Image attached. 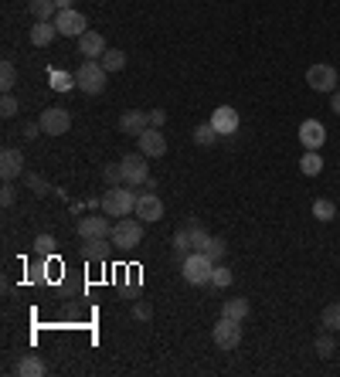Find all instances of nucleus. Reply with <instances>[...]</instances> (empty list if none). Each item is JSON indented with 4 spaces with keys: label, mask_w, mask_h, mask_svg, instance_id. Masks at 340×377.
I'll return each instance as SVG.
<instances>
[{
    "label": "nucleus",
    "mask_w": 340,
    "mask_h": 377,
    "mask_svg": "<svg viewBox=\"0 0 340 377\" xmlns=\"http://www.w3.org/2000/svg\"><path fill=\"white\" fill-rule=\"evenodd\" d=\"M136 197L140 194H133L130 184H116L102 194V214H109V218H130L133 211H136Z\"/></svg>",
    "instance_id": "1"
},
{
    "label": "nucleus",
    "mask_w": 340,
    "mask_h": 377,
    "mask_svg": "<svg viewBox=\"0 0 340 377\" xmlns=\"http://www.w3.org/2000/svg\"><path fill=\"white\" fill-rule=\"evenodd\" d=\"M106 68H102V61L99 58H85L82 65H78V72H75V85H78V92H85V95H99L102 89H106Z\"/></svg>",
    "instance_id": "2"
},
{
    "label": "nucleus",
    "mask_w": 340,
    "mask_h": 377,
    "mask_svg": "<svg viewBox=\"0 0 340 377\" xmlns=\"http://www.w3.org/2000/svg\"><path fill=\"white\" fill-rule=\"evenodd\" d=\"M211 272H214V262H211L201 248H194L190 255H184V265H181V276H184V283L205 285V283H211Z\"/></svg>",
    "instance_id": "3"
},
{
    "label": "nucleus",
    "mask_w": 340,
    "mask_h": 377,
    "mask_svg": "<svg viewBox=\"0 0 340 377\" xmlns=\"http://www.w3.org/2000/svg\"><path fill=\"white\" fill-rule=\"evenodd\" d=\"M109 242H113L116 248H133V245H140V242H143V221H140V218H116Z\"/></svg>",
    "instance_id": "4"
},
{
    "label": "nucleus",
    "mask_w": 340,
    "mask_h": 377,
    "mask_svg": "<svg viewBox=\"0 0 340 377\" xmlns=\"http://www.w3.org/2000/svg\"><path fill=\"white\" fill-rule=\"evenodd\" d=\"M119 167H123V184H130V187H143V184L150 180L147 153H130V156H123Z\"/></svg>",
    "instance_id": "5"
},
{
    "label": "nucleus",
    "mask_w": 340,
    "mask_h": 377,
    "mask_svg": "<svg viewBox=\"0 0 340 377\" xmlns=\"http://www.w3.org/2000/svg\"><path fill=\"white\" fill-rule=\"evenodd\" d=\"M211 340H214L218 350H235V347L242 343V323L221 316V320L211 326Z\"/></svg>",
    "instance_id": "6"
},
{
    "label": "nucleus",
    "mask_w": 340,
    "mask_h": 377,
    "mask_svg": "<svg viewBox=\"0 0 340 377\" xmlns=\"http://www.w3.org/2000/svg\"><path fill=\"white\" fill-rule=\"evenodd\" d=\"M340 82V72L334 65H310L306 68V85L313 89V92H334Z\"/></svg>",
    "instance_id": "7"
},
{
    "label": "nucleus",
    "mask_w": 340,
    "mask_h": 377,
    "mask_svg": "<svg viewBox=\"0 0 340 377\" xmlns=\"http://www.w3.org/2000/svg\"><path fill=\"white\" fill-rule=\"evenodd\" d=\"M208 238H211V235L198 225V221H188L184 228H177V231H174V248H177V252H188V248H205V245H208Z\"/></svg>",
    "instance_id": "8"
},
{
    "label": "nucleus",
    "mask_w": 340,
    "mask_h": 377,
    "mask_svg": "<svg viewBox=\"0 0 340 377\" xmlns=\"http://www.w3.org/2000/svg\"><path fill=\"white\" fill-rule=\"evenodd\" d=\"M38 123H41V130H44V136H65V132L72 130V116L61 106H48Z\"/></svg>",
    "instance_id": "9"
},
{
    "label": "nucleus",
    "mask_w": 340,
    "mask_h": 377,
    "mask_svg": "<svg viewBox=\"0 0 340 377\" xmlns=\"http://www.w3.org/2000/svg\"><path fill=\"white\" fill-rule=\"evenodd\" d=\"M55 27L61 38H82L89 31V20H85V14H78L75 7H72V11H58Z\"/></svg>",
    "instance_id": "10"
},
{
    "label": "nucleus",
    "mask_w": 340,
    "mask_h": 377,
    "mask_svg": "<svg viewBox=\"0 0 340 377\" xmlns=\"http://www.w3.org/2000/svg\"><path fill=\"white\" fill-rule=\"evenodd\" d=\"M143 225H157L160 218H164V201L157 197V190H147V194H140L136 197V211H133Z\"/></svg>",
    "instance_id": "11"
},
{
    "label": "nucleus",
    "mask_w": 340,
    "mask_h": 377,
    "mask_svg": "<svg viewBox=\"0 0 340 377\" xmlns=\"http://www.w3.org/2000/svg\"><path fill=\"white\" fill-rule=\"evenodd\" d=\"M78 238H109L113 235V225H109V214H89V218H78Z\"/></svg>",
    "instance_id": "12"
},
{
    "label": "nucleus",
    "mask_w": 340,
    "mask_h": 377,
    "mask_svg": "<svg viewBox=\"0 0 340 377\" xmlns=\"http://www.w3.org/2000/svg\"><path fill=\"white\" fill-rule=\"evenodd\" d=\"M300 143L306 150H320L323 143H327V126H323L320 119H303L300 123Z\"/></svg>",
    "instance_id": "13"
},
{
    "label": "nucleus",
    "mask_w": 340,
    "mask_h": 377,
    "mask_svg": "<svg viewBox=\"0 0 340 377\" xmlns=\"http://www.w3.org/2000/svg\"><path fill=\"white\" fill-rule=\"evenodd\" d=\"M211 126L218 130V136H231V132H238V109H231V106H218V109L211 113Z\"/></svg>",
    "instance_id": "14"
},
{
    "label": "nucleus",
    "mask_w": 340,
    "mask_h": 377,
    "mask_svg": "<svg viewBox=\"0 0 340 377\" xmlns=\"http://www.w3.org/2000/svg\"><path fill=\"white\" fill-rule=\"evenodd\" d=\"M136 140H140V153H147V156H157V160H160V156L167 153V140H164V132L157 130V126H150L147 132H140Z\"/></svg>",
    "instance_id": "15"
},
{
    "label": "nucleus",
    "mask_w": 340,
    "mask_h": 377,
    "mask_svg": "<svg viewBox=\"0 0 340 377\" xmlns=\"http://www.w3.org/2000/svg\"><path fill=\"white\" fill-rule=\"evenodd\" d=\"M119 130L126 136H140V132L150 130V113H140V109H126L119 116Z\"/></svg>",
    "instance_id": "16"
},
{
    "label": "nucleus",
    "mask_w": 340,
    "mask_h": 377,
    "mask_svg": "<svg viewBox=\"0 0 340 377\" xmlns=\"http://www.w3.org/2000/svg\"><path fill=\"white\" fill-rule=\"evenodd\" d=\"M20 173H24V153L20 150L0 153V177H4V180H18Z\"/></svg>",
    "instance_id": "17"
},
{
    "label": "nucleus",
    "mask_w": 340,
    "mask_h": 377,
    "mask_svg": "<svg viewBox=\"0 0 340 377\" xmlns=\"http://www.w3.org/2000/svg\"><path fill=\"white\" fill-rule=\"evenodd\" d=\"M14 374L18 377H44L48 367H44V360H41L38 354H20V360L14 364Z\"/></svg>",
    "instance_id": "18"
},
{
    "label": "nucleus",
    "mask_w": 340,
    "mask_h": 377,
    "mask_svg": "<svg viewBox=\"0 0 340 377\" xmlns=\"http://www.w3.org/2000/svg\"><path fill=\"white\" fill-rule=\"evenodd\" d=\"M78 55L102 58V55H106V38H102L99 31H85V35L78 38Z\"/></svg>",
    "instance_id": "19"
},
{
    "label": "nucleus",
    "mask_w": 340,
    "mask_h": 377,
    "mask_svg": "<svg viewBox=\"0 0 340 377\" xmlns=\"http://www.w3.org/2000/svg\"><path fill=\"white\" fill-rule=\"evenodd\" d=\"M55 38H58L55 20H35V27H31V44L35 48H48Z\"/></svg>",
    "instance_id": "20"
},
{
    "label": "nucleus",
    "mask_w": 340,
    "mask_h": 377,
    "mask_svg": "<svg viewBox=\"0 0 340 377\" xmlns=\"http://www.w3.org/2000/svg\"><path fill=\"white\" fill-rule=\"evenodd\" d=\"M109 238H82V255L89 259V262H106V255H109V245H106Z\"/></svg>",
    "instance_id": "21"
},
{
    "label": "nucleus",
    "mask_w": 340,
    "mask_h": 377,
    "mask_svg": "<svg viewBox=\"0 0 340 377\" xmlns=\"http://www.w3.org/2000/svg\"><path fill=\"white\" fill-rule=\"evenodd\" d=\"M248 313H252V306H248V299H242V296H238V299H225V306H221V316H228V320H245Z\"/></svg>",
    "instance_id": "22"
},
{
    "label": "nucleus",
    "mask_w": 340,
    "mask_h": 377,
    "mask_svg": "<svg viewBox=\"0 0 340 377\" xmlns=\"http://www.w3.org/2000/svg\"><path fill=\"white\" fill-rule=\"evenodd\" d=\"M31 18L35 20H55L58 18V4L55 0H31Z\"/></svg>",
    "instance_id": "23"
},
{
    "label": "nucleus",
    "mask_w": 340,
    "mask_h": 377,
    "mask_svg": "<svg viewBox=\"0 0 340 377\" xmlns=\"http://www.w3.org/2000/svg\"><path fill=\"white\" fill-rule=\"evenodd\" d=\"M320 326L330 333H340V302H330L320 309Z\"/></svg>",
    "instance_id": "24"
},
{
    "label": "nucleus",
    "mask_w": 340,
    "mask_h": 377,
    "mask_svg": "<svg viewBox=\"0 0 340 377\" xmlns=\"http://www.w3.org/2000/svg\"><path fill=\"white\" fill-rule=\"evenodd\" d=\"M48 82H51V89H55V92L78 89V85H75V75H68V72H61V68H51V72H48Z\"/></svg>",
    "instance_id": "25"
},
{
    "label": "nucleus",
    "mask_w": 340,
    "mask_h": 377,
    "mask_svg": "<svg viewBox=\"0 0 340 377\" xmlns=\"http://www.w3.org/2000/svg\"><path fill=\"white\" fill-rule=\"evenodd\" d=\"M300 170L306 173V177H317V173L323 170V156H320V150H306V153H303Z\"/></svg>",
    "instance_id": "26"
},
{
    "label": "nucleus",
    "mask_w": 340,
    "mask_h": 377,
    "mask_svg": "<svg viewBox=\"0 0 340 377\" xmlns=\"http://www.w3.org/2000/svg\"><path fill=\"white\" fill-rule=\"evenodd\" d=\"M201 252H205V255H208L211 262L218 265V262H221V259L228 255V242H225V238H218V235H211V238H208V245L201 248Z\"/></svg>",
    "instance_id": "27"
},
{
    "label": "nucleus",
    "mask_w": 340,
    "mask_h": 377,
    "mask_svg": "<svg viewBox=\"0 0 340 377\" xmlns=\"http://www.w3.org/2000/svg\"><path fill=\"white\" fill-rule=\"evenodd\" d=\"M313 218H317V221H334V218H337V204H334L330 197H317V201H313Z\"/></svg>",
    "instance_id": "28"
},
{
    "label": "nucleus",
    "mask_w": 340,
    "mask_h": 377,
    "mask_svg": "<svg viewBox=\"0 0 340 377\" xmlns=\"http://www.w3.org/2000/svg\"><path fill=\"white\" fill-rule=\"evenodd\" d=\"M102 61V68L106 72H123V65H126V55L119 51V48H106V55L99 58Z\"/></svg>",
    "instance_id": "29"
},
{
    "label": "nucleus",
    "mask_w": 340,
    "mask_h": 377,
    "mask_svg": "<svg viewBox=\"0 0 340 377\" xmlns=\"http://www.w3.org/2000/svg\"><path fill=\"white\" fill-rule=\"evenodd\" d=\"M14 85H18V68H14V61H0V89L11 92Z\"/></svg>",
    "instance_id": "30"
},
{
    "label": "nucleus",
    "mask_w": 340,
    "mask_h": 377,
    "mask_svg": "<svg viewBox=\"0 0 340 377\" xmlns=\"http://www.w3.org/2000/svg\"><path fill=\"white\" fill-rule=\"evenodd\" d=\"M317 354H320V357H334V354H337V340H334L330 330H323L320 337H317Z\"/></svg>",
    "instance_id": "31"
},
{
    "label": "nucleus",
    "mask_w": 340,
    "mask_h": 377,
    "mask_svg": "<svg viewBox=\"0 0 340 377\" xmlns=\"http://www.w3.org/2000/svg\"><path fill=\"white\" fill-rule=\"evenodd\" d=\"M214 140H218V130H214L211 123H201V126L194 130V143H198V147H211Z\"/></svg>",
    "instance_id": "32"
},
{
    "label": "nucleus",
    "mask_w": 340,
    "mask_h": 377,
    "mask_svg": "<svg viewBox=\"0 0 340 377\" xmlns=\"http://www.w3.org/2000/svg\"><path fill=\"white\" fill-rule=\"evenodd\" d=\"M231 279H235V276H231V268H228V265H214V272H211V285H214V289H228V285H231Z\"/></svg>",
    "instance_id": "33"
},
{
    "label": "nucleus",
    "mask_w": 340,
    "mask_h": 377,
    "mask_svg": "<svg viewBox=\"0 0 340 377\" xmlns=\"http://www.w3.org/2000/svg\"><path fill=\"white\" fill-rule=\"evenodd\" d=\"M18 99H14V95L11 92H4V99H0V116H4V119H14V116H18Z\"/></svg>",
    "instance_id": "34"
},
{
    "label": "nucleus",
    "mask_w": 340,
    "mask_h": 377,
    "mask_svg": "<svg viewBox=\"0 0 340 377\" xmlns=\"http://www.w3.org/2000/svg\"><path fill=\"white\" fill-rule=\"evenodd\" d=\"M102 177H106L109 187H116V184H123V167H119V163H106V167H102Z\"/></svg>",
    "instance_id": "35"
},
{
    "label": "nucleus",
    "mask_w": 340,
    "mask_h": 377,
    "mask_svg": "<svg viewBox=\"0 0 340 377\" xmlns=\"http://www.w3.org/2000/svg\"><path fill=\"white\" fill-rule=\"evenodd\" d=\"M35 252H38L41 259L51 255V252H55V238H51V235H38V238H35Z\"/></svg>",
    "instance_id": "36"
},
{
    "label": "nucleus",
    "mask_w": 340,
    "mask_h": 377,
    "mask_svg": "<svg viewBox=\"0 0 340 377\" xmlns=\"http://www.w3.org/2000/svg\"><path fill=\"white\" fill-rule=\"evenodd\" d=\"M14 201H18V190H14L11 180H4V187H0V204H4V208H14Z\"/></svg>",
    "instance_id": "37"
},
{
    "label": "nucleus",
    "mask_w": 340,
    "mask_h": 377,
    "mask_svg": "<svg viewBox=\"0 0 340 377\" xmlns=\"http://www.w3.org/2000/svg\"><path fill=\"white\" fill-rule=\"evenodd\" d=\"M24 184H28L31 190H35V194H48V184L41 180L38 173H24Z\"/></svg>",
    "instance_id": "38"
},
{
    "label": "nucleus",
    "mask_w": 340,
    "mask_h": 377,
    "mask_svg": "<svg viewBox=\"0 0 340 377\" xmlns=\"http://www.w3.org/2000/svg\"><path fill=\"white\" fill-rule=\"evenodd\" d=\"M133 316H136V320H150L153 316L150 302H136V306H133Z\"/></svg>",
    "instance_id": "39"
},
{
    "label": "nucleus",
    "mask_w": 340,
    "mask_h": 377,
    "mask_svg": "<svg viewBox=\"0 0 340 377\" xmlns=\"http://www.w3.org/2000/svg\"><path fill=\"white\" fill-rule=\"evenodd\" d=\"M38 132H44L41 123H24V140H38Z\"/></svg>",
    "instance_id": "40"
},
{
    "label": "nucleus",
    "mask_w": 340,
    "mask_h": 377,
    "mask_svg": "<svg viewBox=\"0 0 340 377\" xmlns=\"http://www.w3.org/2000/svg\"><path fill=\"white\" fill-rule=\"evenodd\" d=\"M164 123H167V113H164V109H153V113H150V126H157V130H160Z\"/></svg>",
    "instance_id": "41"
},
{
    "label": "nucleus",
    "mask_w": 340,
    "mask_h": 377,
    "mask_svg": "<svg viewBox=\"0 0 340 377\" xmlns=\"http://www.w3.org/2000/svg\"><path fill=\"white\" fill-rule=\"evenodd\" d=\"M330 109L340 116V89H334V92H330Z\"/></svg>",
    "instance_id": "42"
},
{
    "label": "nucleus",
    "mask_w": 340,
    "mask_h": 377,
    "mask_svg": "<svg viewBox=\"0 0 340 377\" xmlns=\"http://www.w3.org/2000/svg\"><path fill=\"white\" fill-rule=\"evenodd\" d=\"M58 11H72V0H55Z\"/></svg>",
    "instance_id": "43"
}]
</instances>
